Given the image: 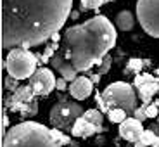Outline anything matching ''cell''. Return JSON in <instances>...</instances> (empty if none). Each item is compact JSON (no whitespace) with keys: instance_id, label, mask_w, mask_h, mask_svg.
I'll return each instance as SVG.
<instances>
[{"instance_id":"29","label":"cell","mask_w":159,"mask_h":147,"mask_svg":"<svg viewBox=\"0 0 159 147\" xmlns=\"http://www.w3.org/2000/svg\"><path fill=\"white\" fill-rule=\"evenodd\" d=\"M56 88L57 90H61V92H64L66 88H68V81L64 78H57V85H56Z\"/></svg>"},{"instance_id":"27","label":"cell","mask_w":159,"mask_h":147,"mask_svg":"<svg viewBox=\"0 0 159 147\" xmlns=\"http://www.w3.org/2000/svg\"><path fill=\"white\" fill-rule=\"evenodd\" d=\"M133 118H137L139 121H145L147 119V113H145V106H140V108L135 109V113H133Z\"/></svg>"},{"instance_id":"26","label":"cell","mask_w":159,"mask_h":147,"mask_svg":"<svg viewBox=\"0 0 159 147\" xmlns=\"http://www.w3.org/2000/svg\"><path fill=\"white\" fill-rule=\"evenodd\" d=\"M95 102H97V106H99V111L102 113V114H104V113H109L107 104H106V100H104L102 94H99V92L95 94Z\"/></svg>"},{"instance_id":"4","label":"cell","mask_w":159,"mask_h":147,"mask_svg":"<svg viewBox=\"0 0 159 147\" xmlns=\"http://www.w3.org/2000/svg\"><path fill=\"white\" fill-rule=\"evenodd\" d=\"M4 68L9 76L16 80H30L40 68L38 56L31 54L28 48H12L9 50L7 59L4 61Z\"/></svg>"},{"instance_id":"12","label":"cell","mask_w":159,"mask_h":147,"mask_svg":"<svg viewBox=\"0 0 159 147\" xmlns=\"http://www.w3.org/2000/svg\"><path fill=\"white\" fill-rule=\"evenodd\" d=\"M93 90V81L88 76H78V78L69 85V95L76 100H85Z\"/></svg>"},{"instance_id":"11","label":"cell","mask_w":159,"mask_h":147,"mask_svg":"<svg viewBox=\"0 0 159 147\" xmlns=\"http://www.w3.org/2000/svg\"><path fill=\"white\" fill-rule=\"evenodd\" d=\"M50 66L52 68H56L57 71L61 73V78H64L66 81H75L76 78H78V71H76V68L73 66L69 61H66V57L61 54V52H57L56 56L50 59Z\"/></svg>"},{"instance_id":"30","label":"cell","mask_w":159,"mask_h":147,"mask_svg":"<svg viewBox=\"0 0 159 147\" xmlns=\"http://www.w3.org/2000/svg\"><path fill=\"white\" fill-rule=\"evenodd\" d=\"M88 78H90L93 83H99V81H100V75H99V73H88Z\"/></svg>"},{"instance_id":"9","label":"cell","mask_w":159,"mask_h":147,"mask_svg":"<svg viewBox=\"0 0 159 147\" xmlns=\"http://www.w3.org/2000/svg\"><path fill=\"white\" fill-rule=\"evenodd\" d=\"M145 131L143 123L139 121L137 118H126L123 123L119 125V137L126 142H139L142 133Z\"/></svg>"},{"instance_id":"20","label":"cell","mask_w":159,"mask_h":147,"mask_svg":"<svg viewBox=\"0 0 159 147\" xmlns=\"http://www.w3.org/2000/svg\"><path fill=\"white\" fill-rule=\"evenodd\" d=\"M50 133H52V137H54V140H56V144L59 147L69 145V144H71V137H68L64 131L57 130V128H50Z\"/></svg>"},{"instance_id":"15","label":"cell","mask_w":159,"mask_h":147,"mask_svg":"<svg viewBox=\"0 0 159 147\" xmlns=\"http://www.w3.org/2000/svg\"><path fill=\"white\" fill-rule=\"evenodd\" d=\"M11 111L12 113H17L23 119L33 118V116H36V113H38V102H36V99H35V100L26 102V104H17V106L11 108Z\"/></svg>"},{"instance_id":"25","label":"cell","mask_w":159,"mask_h":147,"mask_svg":"<svg viewBox=\"0 0 159 147\" xmlns=\"http://www.w3.org/2000/svg\"><path fill=\"white\" fill-rule=\"evenodd\" d=\"M5 90H9L11 92V94H14V92L17 90V88L21 87L19 85V80H16V78H12V76H7V78H5Z\"/></svg>"},{"instance_id":"33","label":"cell","mask_w":159,"mask_h":147,"mask_svg":"<svg viewBox=\"0 0 159 147\" xmlns=\"http://www.w3.org/2000/svg\"><path fill=\"white\" fill-rule=\"evenodd\" d=\"M152 147H159V142H157V144H156V145H152Z\"/></svg>"},{"instance_id":"8","label":"cell","mask_w":159,"mask_h":147,"mask_svg":"<svg viewBox=\"0 0 159 147\" xmlns=\"http://www.w3.org/2000/svg\"><path fill=\"white\" fill-rule=\"evenodd\" d=\"M28 85L35 90L36 97H47L57 85V80L54 76V73L50 71L48 68H43L40 66L36 69V73L28 80Z\"/></svg>"},{"instance_id":"7","label":"cell","mask_w":159,"mask_h":147,"mask_svg":"<svg viewBox=\"0 0 159 147\" xmlns=\"http://www.w3.org/2000/svg\"><path fill=\"white\" fill-rule=\"evenodd\" d=\"M137 19L147 35L159 38V0H137Z\"/></svg>"},{"instance_id":"28","label":"cell","mask_w":159,"mask_h":147,"mask_svg":"<svg viewBox=\"0 0 159 147\" xmlns=\"http://www.w3.org/2000/svg\"><path fill=\"white\" fill-rule=\"evenodd\" d=\"M145 113H147V118H156V116L159 114V108L152 102V104H149V106H145Z\"/></svg>"},{"instance_id":"24","label":"cell","mask_w":159,"mask_h":147,"mask_svg":"<svg viewBox=\"0 0 159 147\" xmlns=\"http://www.w3.org/2000/svg\"><path fill=\"white\" fill-rule=\"evenodd\" d=\"M111 64H112V59H111V56H106L104 57V61L97 66V73H99L100 76L102 75H106V73H109V69H111Z\"/></svg>"},{"instance_id":"32","label":"cell","mask_w":159,"mask_h":147,"mask_svg":"<svg viewBox=\"0 0 159 147\" xmlns=\"http://www.w3.org/2000/svg\"><path fill=\"white\" fill-rule=\"evenodd\" d=\"M135 147H145V145H143V144L139 140V142H135Z\"/></svg>"},{"instance_id":"31","label":"cell","mask_w":159,"mask_h":147,"mask_svg":"<svg viewBox=\"0 0 159 147\" xmlns=\"http://www.w3.org/2000/svg\"><path fill=\"white\" fill-rule=\"evenodd\" d=\"M78 17H80V12L78 11H73L71 12V19H78Z\"/></svg>"},{"instance_id":"17","label":"cell","mask_w":159,"mask_h":147,"mask_svg":"<svg viewBox=\"0 0 159 147\" xmlns=\"http://www.w3.org/2000/svg\"><path fill=\"white\" fill-rule=\"evenodd\" d=\"M143 66H145V61L133 57V59L128 61V64H126V68L123 69V73H125V75H135V76H139L140 71L143 69Z\"/></svg>"},{"instance_id":"21","label":"cell","mask_w":159,"mask_h":147,"mask_svg":"<svg viewBox=\"0 0 159 147\" xmlns=\"http://www.w3.org/2000/svg\"><path fill=\"white\" fill-rule=\"evenodd\" d=\"M107 116H109V119H111V123L121 125L125 119H126V111H125V109H119V108H114L107 113Z\"/></svg>"},{"instance_id":"19","label":"cell","mask_w":159,"mask_h":147,"mask_svg":"<svg viewBox=\"0 0 159 147\" xmlns=\"http://www.w3.org/2000/svg\"><path fill=\"white\" fill-rule=\"evenodd\" d=\"M140 142H142L145 147H152V145H156V144L159 142V135L156 133L154 130H151V128H149V130H145V131L142 133V137H140Z\"/></svg>"},{"instance_id":"10","label":"cell","mask_w":159,"mask_h":147,"mask_svg":"<svg viewBox=\"0 0 159 147\" xmlns=\"http://www.w3.org/2000/svg\"><path fill=\"white\" fill-rule=\"evenodd\" d=\"M36 95H35V90H33L30 85H23L19 87L14 94H9V95L4 97V108L5 109H11L17 104H26V102H31L35 100Z\"/></svg>"},{"instance_id":"16","label":"cell","mask_w":159,"mask_h":147,"mask_svg":"<svg viewBox=\"0 0 159 147\" xmlns=\"http://www.w3.org/2000/svg\"><path fill=\"white\" fill-rule=\"evenodd\" d=\"M116 26L121 31H131L133 26H135V17H133V14L130 11H121L116 16Z\"/></svg>"},{"instance_id":"13","label":"cell","mask_w":159,"mask_h":147,"mask_svg":"<svg viewBox=\"0 0 159 147\" xmlns=\"http://www.w3.org/2000/svg\"><path fill=\"white\" fill-rule=\"evenodd\" d=\"M100 131H104V126H97V125L87 121V119L81 116V118L75 123V126H73L71 135L76 137V139H88V137L95 135V133H100Z\"/></svg>"},{"instance_id":"1","label":"cell","mask_w":159,"mask_h":147,"mask_svg":"<svg viewBox=\"0 0 159 147\" xmlns=\"http://www.w3.org/2000/svg\"><path fill=\"white\" fill-rule=\"evenodd\" d=\"M73 0H2V48H31L59 33Z\"/></svg>"},{"instance_id":"22","label":"cell","mask_w":159,"mask_h":147,"mask_svg":"<svg viewBox=\"0 0 159 147\" xmlns=\"http://www.w3.org/2000/svg\"><path fill=\"white\" fill-rule=\"evenodd\" d=\"M154 80H156V76H152L151 73H142V75L135 76V80H133V87L140 88L142 85L149 83V81H154Z\"/></svg>"},{"instance_id":"2","label":"cell","mask_w":159,"mask_h":147,"mask_svg":"<svg viewBox=\"0 0 159 147\" xmlns=\"http://www.w3.org/2000/svg\"><path fill=\"white\" fill-rule=\"evenodd\" d=\"M118 40V33L106 16H93L85 23L71 26L64 31L61 54L73 64L78 73H90L109 56Z\"/></svg>"},{"instance_id":"5","label":"cell","mask_w":159,"mask_h":147,"mask_svg":"<svg viewBox=\"0 0 159 147\" xmlns=\"http://www.w3.org/2000/svg\"><path fill=\"white\" fill-rule=\"evenodd\" d=\"M137 95L135 87L126 81H114V83L107 85L106 90L102 92V97L107 104L109 111L114 108L125 109L126 113H135L137 109Z\"/></svg>"},{"instance_id":"23","label":"cell","mask_w":159,"mask_h":147,"mask_svg":"<svg viewBox=\"0 0 159 147\" xmlns=\"http://www.w3.org/2000/svg\"><path fill=\"white\" fill-rule=\"evenodd\" d=\"M102 4H106V0H80V5L81 9H93V11H99V7Z\"/></svg>"},{"instance_id":"3","label":"cell","mask_w":159,"mask_h":147,"mask_svg":"<svg viewBox=\"0 0 159 147\" xmlns=\"http://www.w3.org/2000/svg\"><path fill=\"white\" fill-rule=\"evenodd\" d=\"M4 147H59L50 128L36 121H23L9 128L4 135Z\"/></svg>"},{"instance_id":"14","label":"cell","mask_w":159,"mask_h":147,"mask_svg":"<svg viewBox=\"0 0 159 147\" xmlns=\"http://www.w3.org/2000/svg\"><path fill=\"white\" fill-rule=\"evenodd\" d=\"M137 92H139V97H140V100H142V106H149V104H152L154 95H157L159 81H157V80L149 81V83L142 85L140 88H137Z\"/></svg>"},{"instance_id":"6","label":"cell","mask_w":159,"mask_h":147,"mask_svg":"<svg viewBox=\"0 0 159 147\" xmlns=\"http://www.w3.org/2000/svg\"><path fill=\"white\" fill-rule=\"evenodd\" d=\"M85 114V109L80 104L68 100L66 97H61L57 104L50 109V123L52 128H57L61 131H71L75 123Z\"/></svg>"},{"instance_id":"18","label":"cell","mask_w":159,"mask_h":147,"mask_svg":"<svg viewBox=\"0 0 159 147\" xmlns=\"http://www.w3.org/2000/svg\"><path fill=\"white\" fill-rule=\"evenodd\" d=\"M83 118L87 119V121H90V123L97 125V126H102L104 116H102V113H100L99 109H87L85 114H83Z\"/></svg>"}]
</instances>
